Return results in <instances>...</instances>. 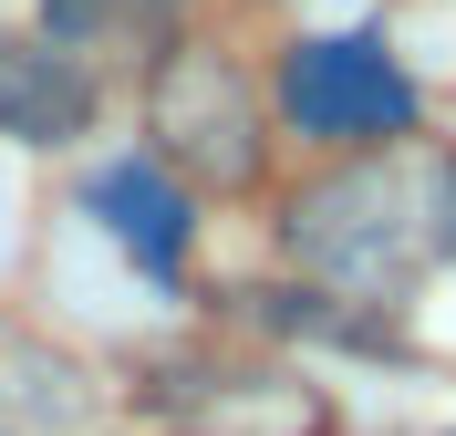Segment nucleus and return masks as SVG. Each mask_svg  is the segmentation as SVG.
Instances as JSON below:
<instances>
[{
    "label": "nucleus",
    "instance_id": "obj_1",
    "mask_svg": "<svg viewBox=\"0 0 456 436\" xmlns=\"http://www.w3.org/2000/svg\"><path fill=\"white\" fill-rule=\"evenodd\" d=\"M281 250L342 301H384L415 270L456 250V156H395V145H353L322 167L281 218Z\"/></svg>",
    "mask_w": 456,
    "mask_h": 436
},
{
    "label": "nucleus",
    "instance_id": "obj_2",
    "mask_svg": "<svg viewBox=\"0 0 456 436\" xmlns=\"http://www.w3.org/2000/svg\"><path fill=\"white\" fill-rule=\"evenodd\" d=\"M145 136H156L145 156L167 177H187V187H208V198H239V187H259V167H270L259 84L218 53V42H167V53H156V73H145Z\"/></svg>",
    "mask_w": 456,
    "mask_h": 436
},
{
    "label": "nucleus",
    "instance_id": "obj_3",
    "mask_svg": "<svg viewBox=\"0 0 456 436\" xmlns=\"http://www.w3.org/2000/svg\"><path fill=\"white\" fill-rule=\"evenodd\" d=\"M415 115H426V94H415V73H404L373 31H322V42H290L281 53V125L312 145H395L415 136Z\"/></svg>",
    "mask_w": 456,
    "mask_h": 436
},
{
    "label": "nucleus",
    "instance_id": "obj_4",
    "mask_svg": "<svg viewBox=\"0 0 456 436\" xmlns=\"http://www.w3.org/2000/svg\"><path fill=\"white\" fill-rule=\"evenodd\" d=\"M84 208L104 218V239L145 270V281H187V250H198V187H187V177H167L156 156H114L84 187Z\"/></svg>",
    "mask_w": 456,
    "mask_h": 436
},
{
    "label": "nucleus",
    "instance_id": "obj_5",
    "mask_svg": "<svg viewBox=\"0 0 456 436\" xmlns=\"http://www.w3.org/2000/svg\"><path fill=\"white\" fill-rule=\"evenodd\" d=\"M84 125H94V73H84V53L0 42V136H11V145H73Z\"/></svg>",
    "mask_w": 456,
    "mask_h": 436
},
{
    "label": "nucleus",
    "instance_id": "obj_6",
    "mask_svg": "<svg viewBox=\"0 0 456 436\" xmlns=\"http://www.w3.org/2000/svg\"><path fill=\"white\" fill-rule=\"evenodd\" d=\"M84 415H94L84 364L0 322V436H62V426H84Z\"/></svg>",
    "mask_w": 456,
    "mask_h": 436
},
{
    "label": "nucleus",
    "instance_id": "obj_7",
    "mask_svg": "<svg viewBox=\"0 0 456 436\" xmlns=\"http://www.w3.org/2000/svg\"><path fill=\"white\" fill-rule=\"evenodd\" d=\"M156 11H167V0H42V42H53V53H94L114 31H145Z\"/></svg>",
    "mask_w": 456,
    "mask_h": 436
}]
</instances>
